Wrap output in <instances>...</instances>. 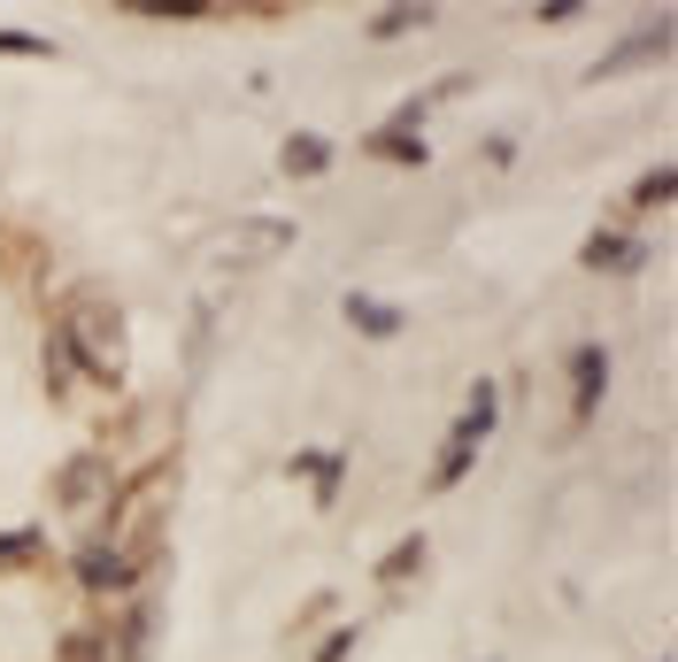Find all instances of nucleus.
Returning a JSON list of instances; mask_svg holds the SVG:
<instances>
[{"instance_id": "nucleus-1", "label": "nucleus", "mask_w": 678, "mask_h": 662, "mask_svg": "<svg viewBox=\"0 0 678 662\" xmlns=\"http://www.w3.org/2000/svg\"><path fill=\"white\" fill-rule=\"evenodd\" d=\"M486 424H494V385H479V393H471V416H463V432H455V455L440 463V486H455V478L471 470V455H479Z\"/></svg>"}, {"instance_id": "nucleus-2", "label": "nucleus", "mask_w": 678, "mask_h": 662, "mask_svg": "<svg viewBox=\"0 0 678 662\" xmlns=\"http://www.w3.org/2000/svg\"><path fill=\"white\" fill-rule=\"evenodd\" d=\"M70 324H78L85 346H93V362H101V370H116V317H109V301H93V293H85V301L70 309Z\"/></svg>"}, {"instance_id": "nucleus-3", "label": "nucleus", "mask_w": 678, "mask_h": 662, "mask_svg": "<svg viewBox=\"0 0 678 662\" xmlns=\"http://www.w3.org/2000/svg\"><path fill=\"white\" fill-rule=\"evenodd\" d=\"M140 570H132V555H116V547H93L85 555V586H101V593H116V586H132Z\"/></svg>"}, {"instance_id": "nucleus-4", "label": "nucleus", "mask_w": 678, "mask_h": 662, "mask_svg": "<svg viewBox=\"0 0 678 662\" xmlns=\"http://www.w3.org/2000/svg\"><path fill=\"white\" fill-rule=\"evenodd\" d=\"M594 262H602V270H633L640 247H633V239H594Z\"/></svg>"}, {"instance_id": "nucleus-5", "label": "nucleus", "mask_w": 678, "mask_h": 662, "mask_svg": "<svg viewBox=\"0 0 678 662\" xmlns=\"http://www.w3.org/2000/svg\"><path fill=\"white\" fill-rule=\"evenodd\" d=\"M602 401V354H578V408Z\"/></svg>"}, {"instance_id": "nucleus-6", "label": "nucleus", "mask_w": 678, "mask_h": 662, "mask_svg": "<svg viewBox=\"0 0 678 662\" xmlns=\"http://www.w3.org/2000/svg\"><path fill=\"white\" fill-rule=\"evenodd\" d=\"M85 494H101V463H78V470L62 478V500H85Z\"/></svg>"}, {"instance_id": "nucleus-7", "label": "nucleus", "mask_w": 678, "mask_h": 662, "mask_svg": "<svg viewBox=\"0 0 678 662\" xmlns=\"http://www.w3.org/2000/svg\"><path fill=\"white\" fill-rule=\"evenodd\" d=\"M62 662H109L101 632H78V640H62Z\"/></svg>"}, {"instance_id": "nucleus-8", "label": "nucleus", "mask_w": 678, "mask_h": 662, "mask_svg": "<svg viewBox=\"0 0 678 662\" xmlns=\"http://www.w3.org/2000/svg\"><path fill=\"white\" fill-rule=\"evenodd\" d=\"M132 15H201V0H132Z\"/></svg>"}, {"instance_id": "nucleus-9", "label": "nucleus", "mask_w": 678, "mask_h": 662, "mask_svg": "<svg viewBox=\"0 0 678 662\" xmlns=\"http://www.w3.org/2000/svg\"><path fill=\"white\" fill-rule=\"evenodd\" d=\"M286 169H325V147H317V139H294V147H286Z\"/></svg>"}, {"instance_id": "nucleus-10", "label": "nucleus", "mask_w": 678, "mask_h": 662, "mask_svg": "<svg viewBox=\"0 0 678 662\" xmlns=\"http://www.w3.org/2000/svg\"><path fill=\"white\" fill-rule=\"evenodd\" d=\"M417 555H424V539H409V547H393V555H386V578H409V570H417Z\"/></svg>"}, {"instance_id": "nucleus-11", "label": "nucleus", "mask_w": 678, "mask_h": 662, "mask_svg": "<svg viewBox=\"0 0 678 662\" xmlns=\"http://www.w3.org/2000/svg\"><path fill=\"white\" fill-rule=\"evenodd\" d=\"M347 309H355V324H362V331H393V309H370V301H347Z\"/></svg>"}]
</instances>
